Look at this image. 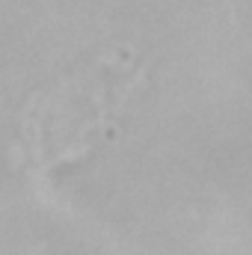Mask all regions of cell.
I'll list each match as a JSON object with an SVG mask.
<instances>
[{"label": "cell", "instance_id": "obj_1", "mask_svg": "<svg viewBox=\"0 0 252 255\" xmlns=\"http://www.w3.org/2000/svg\"><path fill=\"white\" fill-rule=\"evenodd\" d=\"M145 80V63L133 51H104L74 68L24 110V139L39 172L80 160L116 125L133 89Z\"/></svg>", "mask_w": 252, "mask_h": 255}]
</instances>
